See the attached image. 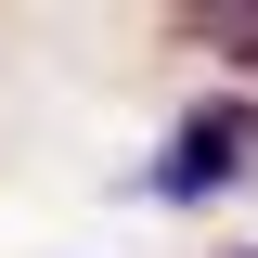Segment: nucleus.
<instances>
[{
  "label": "nucleus",
  "instance_id": "nucleus-1",
  "mask_svg": "<svg viewBox=\"0 0 258 258\" xmlns=\"http://www.w3.org/2000/svg\"><path fill=\"white\" fill-rule=\"evenodd\" d=\"M142 194H155V207H232V194H258V91H220V78H207V91L181 103V116H168V142H155V168H142Z\"/></svg>",
  "mask_w": 258,
  "mask_h": 258
},
{
  "label": "nucleus",
  "instance_id": "nucleus-2",
  "mask_svg": "<svg viewBox=\"0 0 258 258\" xmlns=\"http://www.w3.org/2000/svg\"><path fill=\"white\" fill-rule=\"evenodd\" d=\"M181 39L207 64H220V91H245L258 78V0H220V13H181Z\"/></svg>",
  "mask_w": 258,
  "mask_h": 258
},
{
  "label": "nucleus",
  "instance_id": "nucleus-3",
  "mask_svg": "<svg viewBox=\"0 0 258 258\" xmlns=\"http://www.w3.org/2000/svg\"><path fill=\"white\" fill-rule=\"evenodd\" d=\"M220 258H258V245H220Z\"/></svg>",
  "mask_w": 258,
  "mask_h": 258
}]
</instances>
